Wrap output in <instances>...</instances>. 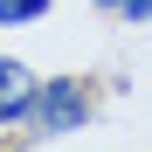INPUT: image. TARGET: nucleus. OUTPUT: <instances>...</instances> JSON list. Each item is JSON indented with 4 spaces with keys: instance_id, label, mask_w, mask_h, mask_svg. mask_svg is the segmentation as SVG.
I'll return each instance as SVG.
<instances>
[{
    "instance_id": "f257e3e1",
    "label": "nucleus",
    "mask_w": 152,
    "mask_h": 152,
    "mask_svg": "<svg viewBox=\"0 0 152 152\" xmlns=\"http://www.w3.org/2000/svg\"><path fill=\"white\" fill-rule=\"evenodd\" d=\"M90 111H97V97H90V83H83V76H48V83H42V97H35L28 132H35V138H69L76 124H90Z\"/></svg>"
},
{
    "instance_id": "f03ea898",
    "label": "nucleus",
    "mask_w": 152,
    "mask_h": 152,
    "mask_svg": "<svg viewBox=\"0 0 152 152\" xmlns=\"http://www.w3.org/2000/svg\"><path fill=\"white\" fill-rule=\"evenodd\" d=\"M35 97H42V76L28 62L0 56V132H7V124H28L35 118Z\"/></svg>"
},
{
    "instance_id": "7ed1b4c3",
    "label": "nucleus",
    "mask_w": 152,
    "mask_h": 152,
    "mask_svg": "<svg viewBox=\"0 0 152 152\" xmlns=\"http://www.w3.org/2000/svg\"><path fill=\"white\" fill-rule=\"evenodd\" d=\"M48 14V0H0V28H28Z\"/></svg>"
},
{
    "instance_id": "20e7f679",
    "label": "nucleus",
    "mask_w": 152,
    "mask_h": 152,
    "mask_svg": "<svg viewBox=\"0 0 152 152\" xmlns=\"http://www.w3.org/2000/svg\"><path fill=\"white\" fill-rule=\"evenodd\" d=\"M118 21H152V0H118Z\"/></svg>"
},
{
    "instance_id": "39448f33",
    "label": "nucleus",
    "mask_w": 152,
    "mask_h": 152,
    "mask_svg": "<svg viewBox=\"0 0 152 152\" xmlns=\"http://www.w3.org/2000/svg\"><path fill=\"white\" fill-rule=\"evenodd\" d=\"M97 7H111V14H118V0H97Z\"/></svg>"
}]
</instances>
